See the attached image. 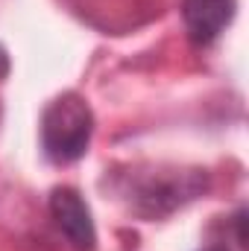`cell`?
<instances>
[{
    "instance_id": "cell-1",
    "label": "cell",
    "mask_w": 249,
    "mask_h": 251,
    "mask_svg": "<svg viewBox=\"0 0 249 251\" xmlns=\"http://www.w3.org/2000/svg\"><path fill=\"white\" fill-rule=\"evenodd\" d=\"M91 134H94V114L79 94H62L44 108L41 146L53 164L79 161L91 146Z\"/></svg>"
},
{
    "instance_id": "cell-2",
    "label": "cell",
    "mask_w": 249,
    "mask_h": 251,
    "mask_svg": "<svg viewBox=\"0 0 249 251\" xmlns=\"http://www.w3.org/2000/svg\"><path fill=\"white\" fill-rule=\"evenodd\" d=\"M50 213L59 225L67 243L79 251H94L97 246V228L91 219V210L85 199L73 187H56L50 193Z\"/></svg>"
},
{
    "instance_id": "cell-3",
    "label": "cell",
    "mask_w": 249,
    "mask_h": 251,
    "mask_svg": "<svg viewBox=\"0 0 249 251\" xmlns=\"http://www.w3.org/2000/svg\"><path fill=\"white\" fill-rule=\"evenodd\" d=\"M238 0H182V21L193 44H211L235 18Z\"/></svg>"
},
{
    "instance_id": "cell-4",
    "label": "cell",
    "mask_w": 249,
    "mask_h": 251,
    "mask_svg": "<svg viewBox=\"0 0 249 251\" xmlns=\"http://www.w3.org/2000/svg\"><path fill=\"white\" fill-rule=\"evenodd\" d=\"M9 67H12V64H9V53H6V47L0 44V82L9 76Z\"/></svg>"
},
{
    "instance_id": "cell-5",
    "label": "cell",
    "mask_w": 249,
    "mask_h": 251,
    "mask_svg": "<svg viewBox=\"0 0 249 251\" xmlns=\"http://www.w3.org/2000/svg\"><path fill=\"white\" fill-rule=\"evenodd\" d=\"M205 251H223V249H205Z\"/></svg>"
}]
</instances>
